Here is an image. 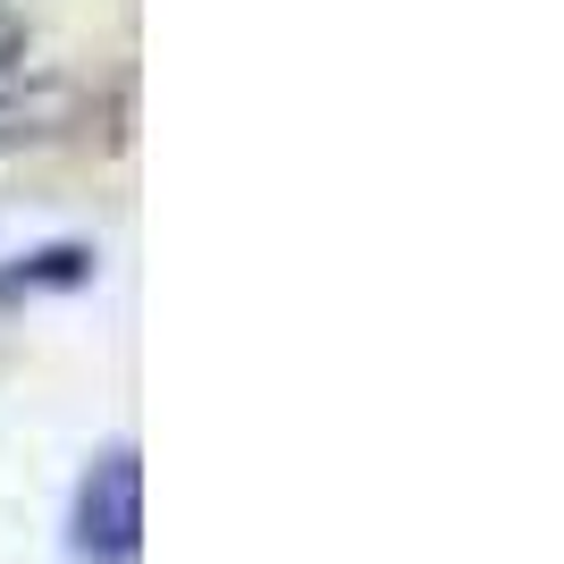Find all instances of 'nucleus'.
<instances>
[{"label": "nucleus", "instance_id": "1", "mask_svg": "<svg viewBox=\"0 0 564 564\" xmlns=\"http://www.w3.org/2000/svg\"><path fill=\"white\" fill-rule=\"evenodd\" d=\"M76 556L85 564H135L143 556V464L135 447H101L76 489Z\"/></svg>", "mask_w": 564, "mask_h": 564}, {"label": "nucleus", "instance_id": "2", "mask_svg": "<svg viewBox=\"0 0 564 564\" xmlns=\"http://www.w3.org/2000/svg\"><path fill=\"white\" fill-rule=\"evenodd\" d=\"M9 68H18V25L0 18V85H9Z\"/></svg>", "mask_w": 564, "mask_h": 564}]
</instances>
